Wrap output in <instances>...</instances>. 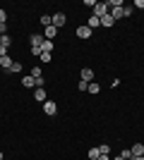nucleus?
<instances>
[{
    "label": "nucleus",
    "instance_id": "obj_1",
    "mask_svg": "<svg viewBox=\"0 0 144 160\" xmlns=\"http://www.w3.org/2000/svg\"><path fill=\"white\" fill-rule=\"evenodd\" d=\"M51 22H53V27H55V29H60V27H65L67 17H65V12H55L53 17H51Z\"/></svg>",
    "mask_w": 144,
    "mask_h": 160
},
{
    "label": "nucleus",
    "instance_id": "obj_2",
    "mask_svg": "<svg viewBox=\"0 0 144 160\" xmlns=\"http://www.w3.org/2000/svg\"><path fill=\"white\" fill-rule=\"evenodd\" d=\"M43 112H46L48 117H55V115H58V105H55L53 100H46V103H43Z\"/></svg>",
    "mask_w": 144,
    "mask_h": 160
},
{
    "label": "nucleus",
    "instance_id": "obj_3",
    "mask_svg": "<svg viewBox=\"0 0 144 160\" xmlns=\"http://www.w3.org/2000/svg\"><path fill=\"white\" fill-rule=\"evenodd\" d=\"M103 14H108V5H106V2H96V5H94V17L101 19Z\"/></svg>",
    "mask_w": 144,
    "mask_h": 160
},
{
    "label": "nucleus",
    "instance_id": "obj_4",
    "mask_svg": "<svg viewBox=\"0 0 144 160\" xmlns=\"http://www.w3.org/2000/svg\"><path fill=\"white\" fill-rule=\"evenodd\" d=\"M79 77H82V81L91 84V81H94V69H91V67H82V72H79Z\"/></svg>",
    "mask_w": 144,
    "mask_h": 160
},
{
    "label": "nucleus",
    "instance_id": "obj_5",
    "mask_svg": "<svg viewBox=\"0 0 144 160\" xmlns=\"http://www.w3.org/2000/svg\"><path fill=\"white\" fill-rule=\"evenodd\" d=\"M43 33H31V38H29V43H31V48H41L43 46Z\"/></svg>",
    "mask_w": 144,
    "mask_h": 160
},
{
    "label": "nucleus",
    "instance_id": "obj_6",
    "mask_svg": "<svg viewBox=\"0 0 144 160\" xmlns=\"http://www.w3.org/2000/svg\"><path fill=\"white\" fill-rule=\"evenodd\" d=\"M55 36H58V29H55L53 24H51V27H46V29H43V38H46V41H53Z\"/></svg>",
    "mask_w": 144,
    "mask_h": 160
},
{
    "label": "nucleus",
    "instance_id": "obj_7",
    "mask_svg": "<svg viewBox=\"0 0 144 160\" xmlns=\"http://www.w3.org/2000/svg\"><path fill=\"white\" fill-rule=\"evenodd\" d=\"M77 38H82V41L91 38V29L89 27H79V29H77Z\"/></svg>",
    "mask_w": 144,
    "mask_h": 160
},
{
    "label": "nucleus",
    "instance_id": "obj_8",
    "mask_svg": "<svg viewBox=\"0 0 144 160\" xmlns=\"http://www.w3.org/2000/svg\"><path fill=\"white\" fill-rule=\"evenodd\" d=\"M130 153H132V158H139V155H144V143H132Z\"/></svg>",
    "mask_w": 144,
    "mask_h": 160
},
{
    "label": "nucleus",
    "instance_id": "obj_9",
    "mask_svg": "<svg viewBox=\"0 0 144 160\" xmlns=\"http://www.w3.org/2000/svg\"><path fill=\"white\" fill-rule=\"evenodd\" d=\"M108 12H110V17H113V19H123V17H125V10H123V7H110V10H108Z\"/></svg>",
    "mask_w": 144,
    "mask_h": 160
},
{
    "label": "nucleus",
    "instance_id": "obj_10",
    "mask_svg": "<svg viewBox=\"0 0 144 160\" xmlns=\"http://www.w3.org/2000/svg\"><path fill=\"white\" fill-rule=\"evenodd\" d=\"M12 58H10V55H5V58H0V67H3V69H5V72H10V69H12Z\"/></svg>",
    "mask_w": 144,
    "mask_h": 160
},
{
    "label": "nucleus",
    "instance_id": "obj_11",
    "mask_svg": "<svg viewBox=\"0 0 144 160\" xmlns=\"http://www.w3.org/2000/svg\"><path fill=\"white\" fill-rule=\"evenodd\" d=\"M34 98L39 100V103H46L48 96H46V88H34Z\"/></svg>",
    "mask_w": 144,
    "mask_h": 160
},
{
    "label": "nucleus",
    "instance_id": "obj_12",
    "mask_svg": "<svg viewBox=\"0 0 144 160\" xmlns=\"http://www.w3.org/2000/svg\"><path fill=\"white\" fill-rule=\"evenodd\" d=\"M22 86H24V88H36V84H34V77H31V74H27V77L22 79Z\"/></svg>",
    "mask_w": 144,
    "mask_h": 160
},
{
    "label": "nucleus",
    "instance_id": "obj_13",
    "mask_svg": "<svg viewBox=\"0 0 144 160\" xmlns=\"http://www.w3.org/2000/svg\"><path fill=\"white\" fill-rule=\"evenodd\" d=\"M113 24H115V19L110 17V12H108V14H103V17H101V27H113Z\"/></svg>",
    "mask_w": 144,
    "mask_h": 160
},
{
    "label": "nucleus",
    "instance_id": "obj_14",
    "mask_svg": "<svg viewBox=\"0 0 144 160\" xmlns=\"http://www.w3.org/2000/svg\"><path fill=\"white\" fill-rule=\"evenodd\" d=\"M87 27H89L91 31H94L96 27H101V19H99V17H94V14H91V17H89V24H87Z\"/></svg>",
    "mask_w": 144,
    "mask_h": 160
},
{
    "label": "nucleus",
    "instance_id": "obj_15",
    "mask_svg": "<svg viewBox=\"0 0 144 160\" xmlns=\"http://www.w3.org/2000/svg\"><path fill=\"white\" fill-rule=\"evenodd\" d=\"M0 46H5V48H10V46H12V38H10V36H7V33H3V36H0Z\"/></svg>",
    "mask_w": 144,
    "mask_h": 160
},
{
    "label": "nucleus",
    "instance_id": "obj_16",
    "mask_svg": "<svg viewBox=\"0 0 144 160\" xmlns=\"http://www.w3.org/2000/svg\"><path fill=\"white\" fill-rule=\"evenodd\" d=\"M41 50H43V53H53V41H43Z\"/></svg>",
    "mask_w": 144,
    "mask_h": 160
},
{
    "label": "nucleus",
    "instance_id": "obj_17",
    "mask_svg": "<svg viewBox=\"0 0 144 160\" xmlns=\"http://www.w3.org/2000/svg\"><path fill=\"white\" fill-rule=\"evenodd\" d=\"M87 155H89V160H99V155H101V153H99V146L89 148V153H87Z\"/></svg>",
    "mask_w": 144,
    "mask_h": 160
},
{
    "label": "nucleus",
    "instance_id": "obj_18",
    "mask_svg": "<svg viewBox=\"0 0 144 160\" xmlns=\"http://www.w3.org/2000/svg\"><path fill=\"white\" fill-rule=\"evenodd\" d=\"M31 77H34V79L43 77V72H41V67H39V65H34V67H31Z\"/></svg>",
    "mask_w": 144,
    "mask_h": 160
},
{
    "label": "nucleus",
    "instance_id": "obj_19",
    "mask_svg": "<svg viewBox=\"0 0 144 160\" xmlns=\"http://www.w3.org/2000/svg\"><path fill=\"white\" fill-rule=\"evenodd\" d=\"M87 91H89L91 96H96V93H99V91H101V86H99V84H94V81H91V84H89V88H87Z\"/></svg>",
    "mask_w": 144,
    "mask_h": 160
},
{
    "label": "nucleus",
    "instance_id": "obj_20",
    "mask_svg": "<svg viewBox=\"0 0 144 160\" xmlns=\"http://www.w3.org/2000/svg\"><path fill=\"white\" fill-rule=\"evenodd\" d=\"M39 60H41L43 65H48V62L53 60V53H41V58H39Z\"/></svg>",
    "mask_w": 144,
    "mask_h": 160
},
{
    "label": "nucleus",
    "instance_id": "obj_21",
    "mask_svg": "<svg viewBox=\"0 0 144 160\" xmlns=\"http://www.w3.org/2000/svg\"><path fill=\"white\" fill-rule=\"evenodd\" d=\"M39 22H41V24H43V29H46V27H51V24H53V22H51V17H48V14H41V19H39Z\"/></svg>",
    "mask_w": 144,
    "mask_h": 160
},
{
    "label": "nucleus",
    "instance_id": "obj_22",
    "mask_svg": "<svg viewBox=\"0 0 144 160\" xmlns=\"http://www.w3.org/2000/svg\"><path fill=\"white\" fill-rule=\"evenodd\" d=\"M99 153H101V155H108L110 153V146H108V143H101V146H99Z\"/></svg>",
    "mask_w": 144,
    "mask_h": 160
},
{
    "label": "nucleus",
    "instance_id": "obj_23",
    "mask_svg": "<svg viewBox=\"0 0 144 160\" xmlns=\"http://www.w3.org/2000/svg\"><path fill=\"white\" fill-rule=\"evenodd\" d=\"M106 5H108V10H110V7H123V0H108Z\"/></svg>",
    "mask_w": 144,
    "mask_h": 160
},
{
    "label": "nucleus",
    "instance_id": "obj_24",
    "mask_svg": "<svg viewBox=\"0 0 144 160\" xmlns=\"http://www.w3.org/2000/svg\"><path fill=\"white\" fill-rule=\"evenodd\" d=\"M10 72H12V74H17V72H22V65H19V62H14V65H12V69H10Z\"/></svg>",
    "mask_w": 144,
    "mask_h": 160
},
{
    "label": "nucleus",
    "instance_id": "obj_25",
    "mask_svg": "<svg viewBox=\"0 0 144 160\" xmlns=\"http://www.w3.org/2000/svg\"><path fill=\"white\" fill-rule=\"evenodd\" d=\"M120 155H123L125 160H132V153H130V148H125V151H123V153H120Z\"/></svg>",
    "mask_w": 144,
    "mask_h": 160
},
{
    "label": "nucleus",
    "instance_id": "obj_26",
    "mask_svg": "<svg viewBox=\"0 0 144 160\" xmlns=\"http://www.w3.org/2000/svg\"><path fill=\"white\" fill-rule=\"evenodd\" d=\"M5 19H7V12L3 10V7H0V24H5Z\"/></svg>",
    "mask_w": 144,
    "mask_h": 160
},
{
    "label": "nucleus",
    "instance_id": "obj_27",
    "mask_svg": "<svg viewBox=\"0 0 144 160\" xmlns=\"http://www.w3.org/2000/svg\"><path fill=\"white\" fill-rule=\"evenodd\" d=\"M77 88H79V91H87V88H89V84H87V81H79V84H77Z\"/></svg>",
    "mask_w": 144,
    "mask_h": 160
},
{
    "label": "nucleus",
    "instance_id": "obj_28",
    "mask_svg": "<svg viewBox=\"0 0 144 160\" xmlns=\"http://www.w3.org/2000/svg\"><path fill=\"white\" fill-rule=\"evenodd\" d=\"M135 7H139V10L144 12V0H135Z\"/></svg>",
    "mask_w": 144,
    "mask_h": 160
},
{
    "label": "nucleus",
    "instance_id": "obj_29",
    "mask_svg": "<svg viewBox=\"0 0 144 160\" xmlns=\"http://www.w3.org/2000/svg\"><path fill=\"white\" fill-rule=\"evenodd\" d=\"M5 55H7V48H5V46H0V58H5Z\"/></svg>",
    "mask_w": 144,
    "mask_h": 160
},
{
    "label": "nucleus",
    "instance_id": "obj_30",
    "mask_svg": "<svg viewBox=\"0 0 144 160\" xmlns=\"http://www.w3.org/2000/svg\"><path fill=\"white\" fill-rule=\"evenodd\" d=\"M99 160H110V155H99Z\"/></svg>",
    "mask_w": 144,
    "mask_h": 160
},
{
    "label": "nucleus",
    "instance_id": "obj_31",
    "mask_svg": "<svg viewBox=\"0 0 144 160\" xmlns=\"http://www.w3.org/2000/svg\"><path fill=\"white\" fill-rule=\"evenodd\" d=\"M113 160H125V158H123V155H115V158H113Z\"/></svg>",
    "mask_w": 144,
    "mask_h": 160
},
{
    "label": "nucleus",
    "instance_id": "obj_32",
    "mask_svg": "<svg viewBox=\"0 0 144 160\" xmlns=\"http://www.w3.org/2000/svg\"><path fill=\"white\" fill-rule=\"evenodd\" d=\"M132 160H144V155H139V158H132Z\"/></svg>",
    "mask_w": 144,
    "mask_h": 160
},
{
    "label": "nucleus",
    "instance_id": "obj_33",
    "mask_svg": "<svg viewBox=\"0 0 144 160\" xmlns=\"http://www.w3.org/2000/svg\"><path fill=\"white\" fill-rule=\"evenodd\" d=\"M0 160H3V151H0Z\"/></svg>",
    "mask_w": 144,
    "mask_h": 160
}]
</instances>
